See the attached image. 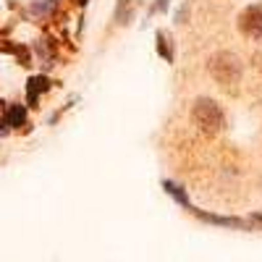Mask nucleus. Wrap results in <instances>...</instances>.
I'll return each instance as SVG.
<instances>
[{"label":"nucleus","instance_id":"f03ea898","mask_svg":"<svg viewBox=\"0 0 262 262\" xmlns=\"http://www.w3.org/2000/svg\"><path fill=\"white\" fill-rule=\"evenodd\" d=\"M207 69L212 74V79L226 86V90H233V86L242 81V60H238L233 53L223 50V53H215L207 63Z\"/></svg>","mask_w":262,"mask_h":262},{"label":"nucleus","instance_id":"1a4fd4ad","mask_svg":"<svg viewBox=\"0 0 262 262\" xmlns=\"http://www.w3.org/2000/svg\"><path fill=\"white\" fill-rule=\"evenodd\" d=\"M168 3H170V0H158V3L152 6V11H155V13H160V11H165V8H168Z\"/></svg>","mask_w":262,"mask_h":262},{"label":"nucleus","instance_id":"9d476101","mask_svg":"<svg viewBox=\"0 0 262 262\" xmlns=\"http://www.w3.org/2000/svg\"><path fill=\"white\" fill-rule=\"evenodd\" d=\"M254 221H259V223H262V212H259V215H254Z\"/></svg>","mask_w":262,"mask_h":262},{"label":"nucleus","instance_id":"423d86ee","mask_svg":"<svg viewBox=\"0 0 262 262\" xmlns=\"http://www.w3.org/2000/svg\"><path fill=\"white\" fill-rule=\"evenodd\" d=\"M131 16H134V3H131V0H118V6H116V21H118V24H128Z\"/></svg>","mask_w":262,"mask_h":262},{"label":"nucleus","instance_id":"f257e3e1","mask_svg":"<svg viewBox=\"0 0 262 262\" xmlns=\"http://www.w3.org/2000/svg\"><path fill=\"white\" fill-rule=\"evenodd\" d=\"M191 118L196 123V128L207 137H215L221 134L223 126H226V116L221 111V105L210 97H196L194 105H191Z\"/></svg>","mask_w":262,"mask_h":262},{"label":"nucleus","instance_id":"0eeeda50","mask_svg":"<svg viewBox=\"0 0 262 262\" xmlns=\"http://www.w3.org/2000/svg\"><path fill=\"white\" fill-rule=\"evenodd\" d=\"M163 186H165V191H168L170 196H176V200H179V202H181L184 207L189 205V200H186V194H184V189H181L179 184H173V181H165Z\"/></svg>","mask_w":262,"mask_h":262},{"label":"nucleus","instance_id":"20e7f679","mask_svg":"<svg viewBox=\"0 0 262 262\" xmlns=\"http://www.w3.org/2000/svg\"><path fill=\"white\" fill-rule=\"evenodd\" d=\"M191 212L200 215L207 223H215V226H228V228H244L247 226L244 221H238V217H221V215H210V212H202V210H191Z\"/></svg>","mask_w":262,"mask_h":262},{"label":"nucleus","instance_id":"6e6552de","mask_svg":"<svg viewBox=\"0 0 262 262\" xmlns=\"http://www.w3.org/2000/svg\"><path fill=\"white\" fill-rule=\"evenodd\" d=\"M53 6H55L53 0H37V3L32 6V11H34V13H48Z\"/></svg>","mask_w":262,"mask_h":262},{"label":"nucleus","instance_id":"7ed1b4c3","mask_svg":"<svg viewBox=\"0 0 262 262\" xmlns=\"http://www.w3.org/2000/svg\"><path fill=\"white\" fill-rule=\"evenodd\" d=\"M238 29L252 39H262V3H252L238 16Z\"/></svg>","mask_w":262,"mask_h":262},{"label":"nucleus","instance_id":"39448f33","mask_svg":"<svg viewBox=\"0 0 262 262\" xmlns=\"http://www.w3.org/2000/svg\"><path fill=\"white\" fill-rule=\"evenodd\" d=\"M158 53H160L168 63H173V58H176V48H173V42L168 39L165 32H158Z\"/></svg>","mask_w":262,"mask_h":262}]
</instances>
